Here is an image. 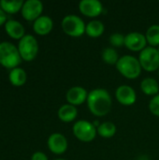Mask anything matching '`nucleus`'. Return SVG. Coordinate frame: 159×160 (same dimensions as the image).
I'll return each instance as SVG.
<instances>
[{"mask_svg":"<svg viewBox=\"0 0 159 160\" xmlns=\"http://www.w3.org/2000/svg\"><path fill=\"white\" fill-rule=\"evenodd\" d=\"M86 102L89 111L98 117L107 115L112 105V99L110 93L103 88H97L88 93Z\"/></svg>","mask_w":159,"mask_h":160,"instance_id":"obj_1","label":"nucleus"},{"mask_svg":"<svg viewBox=\"0 0 159 160\" xmlns=\"http://www.w3.org/2000/svg\"><path fill=\"white\" fill-rule=\"evenodd\" d=\"M116 68L121 75L129 80L137 79L142 70L139 58L132 55H124L120 57L116 64Z\"/></svg>","mask_w":159,"mask_h":160,"instance_id":"obj_2","label":"nucleus"},{"mask_svg":"<svg viewBox=\"0 0 159 160\" xmlns=\"http://www.w3.org/2000/svg\"><path fill=\"white\" fill-rule=\"evenodd\" d=\"M21 61L22 57L19 50L14 44L8 41L0 43V64L3 67L13 69L17 68Z\"/></svg>","mask_w":159,"mask_h":160,"instance_id":"obj_3","label":"nucleus"},{"mask_svg":"<svg viewBox=\"0 0 159 160\" xmlns=\"http://www.w3.org/2000/svg\"><path fill=\"white\" fill-rule=\"evenodd\" d=\"M63 31L73 38H79L85 33L86 25L82 19L77 15L70 14L64 17L61 22Z\"/></svg>","mask_w":159,"mask_h":160,"instance_id":"obj_4","label":"nucleus"},{"mask_svg":"<svg viewBox=\"0 0 159 160\" xmlns=\"http://www.w3.org/2000/svg\"><path fill=\"white\" fill-rule=\"evenodd\" d=\"M73 135L82 142H91L95 140L97 129L93 123L87 120H79L77 121L72 128Z\"/></svg>","mask_w":159,"mask_h":160,"instance_id":"obj_5","label":"nucleus"},{"mask_svg":"<svg viewBox=\"0 0 159 160\" xmlns=\"http://www.w3.org/2000/svg\"><path fill=\"white\" fill-rule=\"evenodd\" d=\"M139 61L142 69L148 72H154L159 69V52L157 48L147 46L139 55Z\"/></svg>","mask_w":159,"mask_h":160,"instance_id":"obj_6","label":"nucleus"},{"mask_svg":"<svg viewBox=\"0 0 159 160\" xmlns=\"http://www.w3.org/2000/svg\"><path fill=\"white\" fill-rule=\"evenodd\" d=\"M18 50L22 59L25 61H32L36 58L38 52V43L32 35H24L18 44Z\"/></svg>","mask_w":159,"mask_h":160,"instance_id":"obj_7","label":"nucleus"},{"mask_svg":"<svg viewBox=\"0 0 159 160\" xmlns=\"http://www.w3.org/2000/svg\"><path fill=\"white\" fill-rule=\"evenodd\" d=\"M43 4L39 0H27L22 8V15L27 21H36L41 16Z\"/></svg>","mask_w":159,"mask_h":160,"instance_id":"obj_8","label":"nucleus"},{"mask_svg":"<svg viewBox=\"0 0 159 160\" xmlns=\"http://www.w3.org/2000/svg\"><path fill=\"white\" fill-rule=\"evenodd\" d=\"M145 35L140 32H131L126 36L125 46L132 52H142L147 46Z\"/></svg>","mask_w":159,"mask_h":160,"instance_id":"obj_9","label":"nucleus"},{"mask_svg":"<svg viewBox=\"0 0 159 160\" xmlns=\"http://www.w3.org/2000/svg\"><path fill=\"white\" fill-rule=\"evenodd\" d=\"M79 9L84 16L96 18L103 12V5L98 0H82L79 3Z\"/></svg>","mask_w":159,"mask_h":160,"instance_id":"obj_10","label":"nucleus"},{"mask_svg":"<svg viewBox=\"0 0 159 160\" xmlns=\"http://www.w3.org/2000/svg\"><path fill=\"white\" fill-rule=\"evenodd\" d=\"M48 147L50 151L55 155L64 154L68 147L67 138L61 133H52L48 139Z\"/></svg>","mask_w":159,"mask_h":160,"instance_id":"obj_11","label":"nucleus"},{"mask_svg":"<svg viewBox=\"0 0 159 160\" xmlns=\"http://www.w3.org/2000/svg\"><path fill=\"white\" fill-rule=\"evenodd\" d=\"M115 98L120 104L124 106H131L137 100V94L131 86L121 85L115 91Z\"/></svg>","mask_w":159,"mask_h":160,"instance_id":"obj_12","label":"nucleus"},{"mask_svg":"<svg viewBox=\"0 0 159 160\" xmlns=\"http://www.w3.org/2000/svg\"><path fill=\"white\" fill-rule=\"evenodd\" d=\"M66 98L68 104H71L73 106H80L87 101L88 93L86 89L82 86H73L68 89Z\"/></svg>","mask_w":159,"mask_h":160,"instance_id":"obj_13","label":"nucleus"},{"mask_svg":"<svg viewBox=\"0 0 159 160\" xmlns=\"http://www.w3.org/2000/svg\"><path fill=\"white\" fill-rule=\"evenodd\" d=\"M52 27H53V22L52 18L46 15H41L40 17H38L34 22L33 24L34 31L41 36L49 34L52 30Z\"/></svg>","mask_w":159,"mask_h":160,"instance_id":"obj_14","label":"nucleus"},{"mask_svg":"<svg viewBox=\"0 0 159 160\" xmlns=\"http://www.w3.org/2000/svg\"><path fill=\"white\" fill-rule=\"evenodd\" d=\"M6 32L9 37L15 39H21L24 37L23 25L16 20H8L5 23Z\"/></svg>","mask_w":159,"mask_h":160,"instance_id":"obj_15","label":"nucleus"},{"mask_svg":"<svg viewBox=\"0 0 159 160\" xmlns=\"http://www.w3.org/2000/svg\"><path fill=\"white\" fill-rule=\"evenodd\" d=\"M57 114L62 122L70 123L76 119L78 115V110L76 106H73L71 104H64L59 108Z\"/></svg>","mask_w":159,"mask_h":160,"instance_id":"obj_16","label":"nucleus"},{"mask_svg":"<svg viewBox=\"0 0 159 160\" xmlns=\"http://www.w3.org/2000/svg\"><path fill=\"white\" fill-rule=\"evenodd\" d=\"M141 90L147 96H157L158 95L159 85L157 81L154 78H145L141 82Z\"/></svg>","mask_w":159,"mask_h":160,"instance_id":"obj_17","label":"nucleus"},{"mask_svg":"<svg viewBox=\"0 0 159 160\" xmlns=\"http://www.w3.org/2000/svg\"><path fill=\"white\" fill-rule=\"evenodd\" d=\"M104 30H105V25L101 21L93 20L86 24L85 34L90 38H99L104 33Z\"/></svg>","mask_w":159,"mask_h":160,"instance_id":"obj_18","label":"nucleus"},{"mask_svg":"<svg viewBox=\"0 0 159 160\" xmlns=\"http://www.w3.org/2000/svg\"><path fill=\"white\" fill-rule=\"evenodd\" d=\"M9 82L15 86H22L25 83L27 80L26 72L21 68H15L10 70L8 75Z\"/></svg>","mask_w":159,"mask_h":160,"instance_id":"obj_19","label":"nucleus"},{"mask_svg":"<svg viewBox=\"0 0 159 160\" xmlns=\"http://www.w3.org/2000/svg\"><path fill=\"white\" fill-rule=\"evenodd\" d=\"M97 129V134L105 139L112 138L116 134V126L112 122L101 123Z\"/></svg>","mask_w":159,"mask_h":160,"instance_id":"obj_20","label":"nucleus"},{"mask_svg":"<svg viewBox=\"0 0 159 160\" xmlns=\"http://www.w3.org/2000/svg\"><path fill=\"white\" fill-rule=\"evenodd\" d=\"M22 0H13V1H7V0H1L0 1V7L1 8L7 13H16L20 9H22L23 5Z\"/></svg>","mask_w":159,"mask_h":160,"instance_id":"obj_21","label":"nucleus"},{"mask_svg":"<svg viewBox=\"0 0 159 160\" xmlns=\"http://www.w3.org/2000/svg\"><path fill=\"white\" fill-rule=\"evenodd\" d=\"M147 43L150 44L152 47H158L159 46V25L158 24H154L151 25L145 34Z\"/></svg>","mask_w":159,"mask_h":160,"instance_id":"obj_22","label":"nucleus"},{"mask_svg":"<svg viewBox=\"0 0 159 160\" xmlns=\"http://www.w3.org/2000/svg\"><path fill=\"white\" fill-rule=\"evenodd\" d=\"M102 60L108 64V65H115L117 64L118 60H119V55H118V52L117 51L114 49V48H112V47H108V48H105L103 51H102Z\"/></svg>","mask_w":159,"mask_h":160,"instance_id":"obj_23","label":"nucleus"},{"mask_svg":"<svg viewBox=\"0 0 159 160\" xmlns=\"http://www.w3.org/2000/svg\"><path fill=\"white\" fill-rule=\"evenodd\" d=\"M125 40H126V36L120 33H114L111 35L110 37V43L113 47L120 48L125 46Z\"/></svg>","mask_w":159,"mask_h":160,"instance_id":"obj_24","label":"nucleus"},{"mask_svg":"<svg viewBox=\"0 0 159 160\" xmlns=\"http://www.w3.org/2000/svg\"><path fill=\"white\" fill-rule=\"evenodd\" d=\"M149 110L154 115L159 117V94L155 96V97H153L152 99L150 100V102H149Z\"/></svg>","mask_w":159,"mask_h":160,"instance_id":"obj_25","label":"nucleus"},{"mask_svg":"<svg viewBox=\"0 0 159 160\" xmlns=\"http://www.w3.org/2000/svg\"><path fill=\"white\" fill-rule=\"evenodd\" d=\"M31 160H48V158L42 152H36L32 155Z\"/></svg>","mask_w":159,"mask_h":160,"instance_id":"obj_26","label":"nucleus"},{"mask_svg":"<svg viewBox=\"0 0 159 160\" xmlns=\"http://www.w3.org/2000/svg\"><path fill=\"white\" fill-rule=\"evenodd\" d=\"M6 20H7V16L5 11L0 8V25H2L4 22L6 23Z\"/></svg>","mask_w":159,"mask_h":160,"instance_id":"obj_27","label":"nucleus"},{"mask_svg":"<svg viewBox=\"0 0 159 160\" xmlns=\"http://www.w3.org/2000/svg\"><path fill=\"white\" fill-rule=\"evenodd\" d=\"M136 160H147L145 158H139L138 159H136Z\"/></svg>","mask_w":159,"mask_h":160,"instance_id":"obj_28","label":"nucleus"},{"mask_svg":"<svg viewBox=\"0 0 159 160\" xmlns=\"http://www.w3.org/2000/svg\"><path fill=\"white\" fill-rule=\"evenodd\" d=\"M55 160H67V159H63V158H58V159H55Z\"/></svg>","mask_w":159,"mask_h":160,"instance_id":"obj_29","label":"nucleus"},{"mask_svg":"<svg viewBox=\"0 0 159 160\" xmlns=\"http://www.w3.org/2000/svg\"><path fill=\"white\" fill-rule=\"evenodd\" d=\"M157 51H158V52H159V46L157 47Z\"/></svg>","mask_w":159,"mask_h":160,"instance_id":"obj_30","label":"nucleus"},{"mask_svg":"<svg viewBox=\"0 0 159 160\" xmlns=\"http://www.w3.org/2000/svg\"><path fill=\"white\" fill-rule=\"evenodd\" d=\"M158 77H159V69H158Z\"/></svg>","mask_w":159,"mask_h":160,"instance_id":"obj_31","label":"nucleus"}]
</instances>
